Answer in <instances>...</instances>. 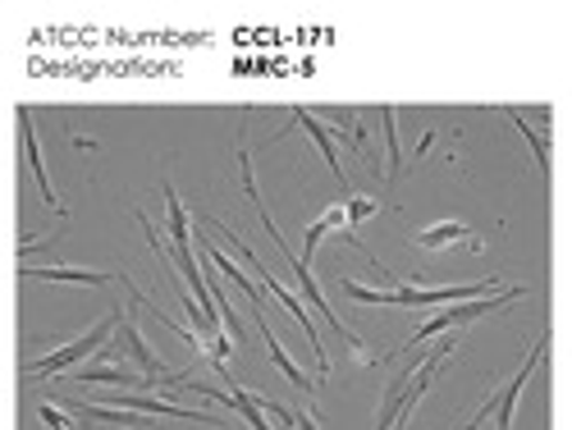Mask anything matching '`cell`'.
<instances>
[{
	"label": "cell",
	"mask_w": 572,
	"mask_h": 430,
	"mask_svg": "<svg viewBox=\"0 0 572 430\" xmlns=\"http://www.w3.org/2000/svg\"><path fill=\"white\" fill-rule=\"evenodd\" d=\"M339 289L353 302H380V307H444V302H476L490 293H504V280H476V284H444V289H412L394 280V289H367L358 280H339Z\"/></svg>",
	"instance_id": "cell-1"
},
{
	"label": "cell",
	"mask_w": 572,
	"mask_h": 430,
	"mask_svg": "<svg viewBox=\"0 0 572 430\" xmlns=\"http://www.w3.org/2000/svg\"><path fill=\"white\" fill-rule=\"evenodd\" d=\"M120 317H124V307L114 302V307L106 311V317H101V321H97L88 334H79V339L64 343V348H56V353H51V358H42V362H28V367H23V380H47V376L73 371V367H79L83 358H97L101 348L110 343V334L120 330Z\"/></svg>",
	"instance_id": "cell-2"
},
{
	"label": "cell",
	"mask_w": 572,
	"mask_h": 430,
	"mask_svg": "<svg viewBox=\"0 0 572 430\" xmlns=\"http://www.w3.org/2000/svg\"><path fill=\"white\" fill-rule=\"evenodd\" d=\"M207 224H211V229H220L224 239H229V243H234V248H239V252H243V257L252 261V270L261 276V284H265V289H271V293H275V298L284 302V311H289V317H293V321L302 326V334H308V343H312V358H317V380H325V376H330V353H325V343H321V334H317V321H312L308 302H302V298H293V293H289V289H284V284H280V280L271 276V270H265V266L257 261V252H252V248H248V243L239 239L234 229H224V224H215V220H207Z\"/></svg>",
	"instance_id": "cell-3"
},
{
	"label": "cell",
	"mask_w": 572,
	"mask_h": 430,
	"mask_svg": "<svg viewBox=\"0 0 572 430\" xmlns=\"http://www.w3.org/2000/svg\"><path fill=\"white\" fill-rule=\"evenodd\" d=\"M526 293H531L526 284H509L504 293H490V298H476V302H458V307H444V311H435V317H431L427 326H417V330H412V339L399 348V353H412L417 343H427V339H435V334H444V330H453V326L481 321V317H490V311H500V307H509V302H518V298H526Z\"/></svg>",
	"instance_id": "cell-4"
},
{
	"label": "cell",
	"mask_w": 572,
	"mask_h": 430,
	"mask_svg": "<svg viewBox=\"0 0 572 430\" xmlns=\"http://www.w3.org/2000/svg\"><path fill=\"white\" fill-rule=\"evenodd\" d=\"M545 348H550V334H536V343H531V353L522 358V367H518V376L500 389V394H494V399H485L481 408H476V417L463 426V430H476V421L485 417V412H494V421H500V430H513V408H518V394H522V384L531 380V376H536L541 371V358H545Z\"/></svg>",
	"instance_id": "cell-5"
},
{
	"label": "cell",
	"mask_w": 572,
	"mask_h": 430,
	"mask_svg": "<svg viewBox=\"0 0 572 430\" xmlns=\"http://www.w3.org/2000/svg\"><path fill=\"white\" fill-rule=\"evenodd\" d=\"M97 403H106V408H129V412H147V417H170V421H202V426H220L224 430V421L220 417H211V412H198V408H183V403H174V399H157V394H101Z\"/></svg>",
	"instance_id": "cell-6"
},
{
	"label": "cell",
	"mask_w": 572,
	"mask_h": 430,
	"mask_svg": "<svg viewBox=\"0 0 572 430\" xmlns=\"http://www.w3.org/2000/svg\"><path fill=\"white\" fill-rule=\"evenodd\" d=\"M453 243H468L472 252H481V239L472 233V224H463V220H435V224L412 233V248H422V252H444Z\"/></svg>",
	"instance_id": "cell-7"
},
{
	"label": "cell",
	"mask_w": 572,
	"mask_h": 430,
	"mask_svg": "<svg viewBox=\"0 0 572 430\" xmlns=\"http://www.w3.org/2000/svg\"><path fill=\"white\" fill-rule=\"evenodd\" d=\"M79 384H106V389H147V376L129 362H97V367H83L73 371Z\"/></svg>",
	"instance_id": "cell-8"
},
{
	"label": "cell",
	"mask_w": 572,
	"mask_h": 430,
	"mask_svg": "<svg viewBox=\"0 0 572 430\" xmlns=\"http://www.w3.org/2000/svg\"><path fill=\"white\" fill-rule=\"evenodd\" d=\"M19 124H23V156H28V170H32V179H37V192H42V198H47V207H51L56 216H64L60 198L51 192V179H47V161H42V147H37V129H32V114H28V110H19Z\"/></svg>",
	"instance_id": "cell-9"
},
{
	"label": "cell",
	"mask_w": 572,
	"mask_h": 430,
	"mask_svg": "<svg viewBox=\"0 0 572 430\" xmlns=\"http://www.w3.org/2000/svg\"><path fill=\"white\" fill-rule=\"evenodd\" d=\"M257 330H261L265 348H271V362H275V367H280V371H284V376H289V380L302 389V394H317V380H312V376H302V367L289 358V348L275 339V330H271V326H265V311H257Z\"/></svg>",
	"instance_id": "cell-10"
},
{
	"label": "cell",
	"mask_w": 572,
	"mask_h": 430,
	"mask_svg": "<svg viewBox=\"0 0 572 430\" xmlns=\"http://www.w3.org/2000/svg\"><path fill=\"white\" fill-rule=\"evenodd\" d=\"M293 124H298V129H308V138H312V142H317V151L325 156L330 174H334V179H343V170H339V147H334V129H330V124H321L312 110H293Z\"/></svg>",
	"instance_id": "cell-11"
},
{
	"label": "cell",
	"mask_w": 572,
	"mask_h": 430,
	"mask_svg": "<svg viewBox=\"0 0 572 430\" xmlns=\"http://www.w3.org/2000/svg\"><path fill=\"white\" fill-rule=\"evenodd\" d=\"M28 280H60V284H114V276L106 270H83V266H23Z\"/></svg>",
	"instance_id": "cell-12"
},
{
	"label": "cell",
	"mask_w": 572,
	"mask_h": 430,
	"mask_svg": "<svg viewBox=\"0 0 572 430\" xmlns=\"http://www.w3.org/2000/svg\"><path fill=\"white\" fill-rule=\"evenodd\" d=\"M198 248H202V252H207V261H211V266H215V270H220V276H224V280H229V284H239V289H243V293H248V302H252V311H261V307H265V298H261V289H257V284H248V276H243V270H239V266H234V261H229V257H224V252H220V248H211V243H207V239H202V243H198Z\"/></svg>",
	"instance_id": "cell-13"
},
{
	"label": "cell",
	"mask_w": 572,
	"mask_h": 430,
	"mask_svg": "<svg viewBox=\"0 0 572 430\" xmlns=\"http://www.w3.org/2000/svg\"><path fill=\"white\" fill-rule=\"evenodd\" d=\"M375 120H380V129H385V151H390V161H385V183H394L399 179V170H403V147H399V133H394V124H399V110H390V106H380L375 110Z\"/></svg>",
	"instance_id": "cell-14"
},
{
	"label": "cell",
	"mask_w": 572,
	"mask_h": 430,
	"mask_svg": "<svg viewBox=\"0 0 572 430\" xmlns=\"http://www.w3.org/2000/svg\"><path fill=\"white\" fill-rule=\"evenodd\" d=\"M229 394H234V408L243 412V421H248L252 430H271V421H265V408L257 403V394H248V389H239L234 380H229Z\"/></svg>",
	"instance_id": "cell-15"
},
{
	"label": "cell",
	"mask_w": 572,
	"mask_h": 430,
	"mask_svg": "<svg viewBox=\"0 0 572 430\" xmlns=\"http://www.w3.org/2000/svg\"><path fill=\"white\" fill-rule=\"evenodd\" d=\"M509 120H513V124H518V129H522V138H526V142H531V151H536V161H541V170H545V174H550V142H545V138H541V133H536V129H531V124H526V120H522V110H509Z\"/></svg>",
	"instance_id": "cell-16"
},
{
	"label": "cell",
	"mask_w": 572,
	"mask_h": 430,
	"mask_svg": "<svg viewBox=\"0 0 572 430\" xmlns=\"http://www.w3.org/2000/svg\"><path fill=\"white\" fill-rule=\"evenodd\" d=\"M343 207H349V229H353V224H362V220H371V216L380 211V202H375V198H349Z\"/></svg>",
	"instance_id": "cell-17"
},
{
	"label": "cell",
	"mask_w": 572,
	"mask_h": 430,
	"mask_svg": "<svg viewBox=\"0 0 572 430\" xmlns=\"http://www.w3.org/2000/svg\"><path fill=\"white\" fill-rule=\"evenodd\" d=\"M37 417H42L51 430H73V417H64L56 403H42V408H37Z\"/></svg>",
	"instance_id": "cell-18"
},
{
	"label": "cell",
	"mask_w": 572,
	"mask_h": 430,
	"mask_svg": "<svg viewBox=\"0 0 572 430\" xmlns=\"http://www.w3.org/2000/svg\"><path fill=\"white\" fill-rule=\"evenodd\" d=\"M293 430H321V426H317V412H312V408H302V412H298V426H293Z\"/></svg>",
	"instance_id": "cell-19"
}]
</instances>
